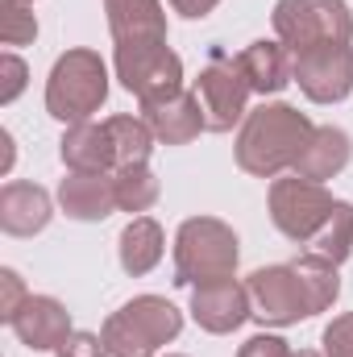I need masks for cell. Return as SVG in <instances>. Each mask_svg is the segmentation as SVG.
Masks as SVG:
<instances>
[{"instance_id": "1", "label": "cell", "mask_w": 353, "mask_h": 357, "mask_svg": "<svg viewBox=\"0 0 353 357\" xmlns=\"http://www.w3.org/2000/svg\"><path fill=\"white\" fill-rule=\"evenodd\" d=\"M117 79L137 104H158L183 91V59L167 46L163 0H104Z\"/></svg>"}, {"instance_id": "2", "label": "cell", "mask_w": 353, "mask_h": 357, "mask_svg": "<svg viewBox=\"0 0 353 357\" xmlns=\"http://www.w3.org/2000/svg\"><path fill=\"white\" fill-rule=\"evenodd\" d=\"M312 121L308 112H299L295 104L270 100L246 112L237 142H233V158L246 175L254 178H278L283 171H295V158L303 154L308 137H312Z\"/></svg>"}, {"instance_id": "3", "label": "cell", "mask_w": 353, "mask_h": 357, "mask_svg": "<svg viewBox=\"0 0 353 357\" xmlns=\"http://www.w3.org/2000/svg\"><path fill=\"white\" fill-rule=\"evenodd\" d=\"M241 241L220 216H187L175 233V287L237 278Z\"/></svg>"}, {"instance_id": "4", "label": "cell", "mask_w": 353, "mask_h": 357, "mask_svg": "<svg viewBox=\"0 0 353 357\" xmlns=\"http://www.w3.org/2000/svg\"><path fill=\"white\" fill-rule=\"evenodd\" d=\"M108 79H112L108 63L88 46L59 54L50 67V79H46V112L63 125H84L104 108Z\"/></svg>"}, {"instance_id": "5", "label": "cell", "mask_w": 353, "mask_h": 357, "mask_svg": "<svg viewBox=\"0 0 353 357\" xmlns=\"http://www.w3.org/2000/svg\"><path fill=\"white\" fill-rule=\"evenodd\" d=\"M179 333H183V312L163 295H137L121 303L100 328L112 357H154Z\"/></svg>"}, {"instance_id": "6", "label": "cell", "mask_w": 353, "mask_h": 357, "mask_svg": "<svg viewBox=\"0 0 353 357\" xmlns=\"http://www.w3.org/2000/svg\"><path fill=\"white\" fill-rule=\"evenodd\" d=\"M270 21L278 42L291 54L333 46V42H353V13L345 0H278Z\"/></svg>"}, {"instance_id": "7", "label": "cell", "mask_w": 353, "mask_h": 357, "mask_svg": "<svg viewBox=\"0 0 353 357\" xmlns=\"http://www.w3.org/2000/svg\"><path fill=\"white\" fill-rule=\"evenodd\" d=\"M333 204L337 199H333V191L324 183H308L299 175L270 178V220L295 245H312V237L324 229Z\"/></svg>"}, {"instance_id": "8", "label": "cell", "mask_w": 353, "mask_h": 357, "mask_svg": "<svg viewBox=\"0 0 353 357\" xmlns=\"http://www.w3.org/2000/svg\"><path fill=\"white\" fill-rule=\"evenodd\" d=\"M195 96H200L208 133H229L233 125H241L246 112H250L246 108L250 104V84L237 67V54L216 50L208 59V67L200 71V79H195Z\"/></svg>"}, {"instance_id": "9", "label": "cell", "mask_w": 353, "mask_h": 357, "mask_svg": "<svg viewBox=\"0 0 353 357\" xmlns=\"http://www.w3.org/2000/svg\"><path fill=\"white\" fill-rule=\"evenodd\" d=\"M246 291H250L254 320L266 324V328H291V324H299V320L312 316L303 282L291 270V262L287 266H258L246 278Z\"/></svg>"}, {"instance_id": "10", "label": "cell", "mask_w": 353, "mask_h": 357, "mask_svg": "<svg viewBox=\"0 0 353 357\" xmlns=\"http://www.w3.org/2000/svg\"><path fill=\"white\" fill-rule=\"evenodd\" d=\"M291 79L312 104H341L353 91V42L291 54Z\"/></svg>"}, {"instance_id": "11", "label": "cell", "mask_w": 353, "mask_h": 357, "mask_svg": "<svg viewBox=\"0 0 353 357\" xmlns=\"http://www.w3.org/2000/svg\"><path fill=\"white\" fill-rule=\"evenodd\" d=\"M191 320L212 333V337H229L237 333L254 312H250V291L246 282L237 278H220V282H204V287H191Z\"/></svg>"}, {"instance_id": "12", "label": "cell", "mask_w": 353, "mask_h": 357, "mask_svg": "<svg viewBox=\"0 0 353 357\" xmlns=\"http://www.w3.org/2000/svg\"><path fill=\"white\" fill-rule=\"evenodd\" d=\"M8 328H13V337H17L25 349H33V354H59V345L75 333L67 303H59L54 295H29V299L17 307V316L8 320Z\"/></svg>"}, {"instance_id": "13", "label": "cell", "mask_w": 353, "mask_h": 357, "mask_svg": "<svg viewBox=\"0 0 353 357\" xmlns=\"http://www.w3.org/2000/svg\"><path fill=\"white\" fill-rule=\"evenodd\" d=\"M59 208L80 225H100L121 212L112 171H67V178L59 183Z\"/></svg>"}, {"instance_id": "14", "label": "cell", "mask_w": 353, "mask_h": 357, "mask_svg": "<svg viewBox=\"0 0 353 357\" xmlns=\"http://www.w3.org/2000/svg\"><path fill=\"white\" fill-rule=\"evenodd\" d=\"M54 216V199L46 187L13 178L0 187V229L8 237H38Z\"/></svg>"}, {"instance_id": "15", "label": "cell", "mask_w": 353, "mask_h": 357, "mask_svg": "<svg viewBox=\"0 0 353 357\" xmlns=\"http://www.w3.org/2000/svg\"><path fill=\"white\" fill-rule=\"evenodd\" d=\"M142 116H146V125L154 129V137L163 146H187L200 133H208L195 88H183L175 96H167V100H158V104H142Z\"/></svg>"}, {"instance_id": "16", "label": "cell", "mask_w": 353, "mask_h": 357, "mask_svg": "<svg viewBox=\"0 0 353 357\" xmlns=\"http://www.w3.org/2000/svg\"><path fill=\"white\" fill-rule=\"evenodd\" d=\"M353 158V137L341 129V125H316L303 154L295 158V171L291 175L308 178V183H329L337 178Z\"/></svg>"}, {"instance_id": "17", "label": "cell", "mask_w": 353, "mask_h": 357, "mask_svg": "<svg viewBox=\"0 0 353 357\" xmlns=\"http://www.w3.org/2000/svg\"><path fill=\"white\" fill-rule=\"evenodd\" d=\"M237 67L246 75V84L254 96H278L291 79V50L278 38H258L237 54Z\"/></svg>"}, {"instance_id": "18", "label": "cell", "mask_w": 353, "mask_h": 357, "mask_svg": "<svg viewBox=\"0 0 353 357\" xmlns=\"http://www.w3.org/2000/svg\"><path fill=\"white\" fill-rule=\"evenodd\" d=\"M59 158L67 171H117V150L108 137V125L84 121V125H67L63 142H59Z\"/></svg>"}, {"instance_id": "19", "label": "cell", "mask_w": 353, "mask_h": 357, "mask_svg": "<svg viewBox=\"0 0 353 357\" xmlns=\"http://www.w3.org/2000/svg\"><path fill=\"white\" fill-rule=\"evenodd\" d=\"M163 254H167V233L154 216H133L117 237V258H121V270L129 278L150 274L163 262Z\"/></svg>"}, {"instance_id": "20", "label": "cell", "mask_w": 353, "mask_h": 357, "mask_svg": "<svg viewBox=\"0 0 353 357\" xmlns=\"http://www.w3.org/2000/svg\"><path fill=\"white\" fill-rule=\"evenodd\" d=\"M291 270L299 274V282H303V295H308V307H312V316H320V312H329L337 299H341V266L337 262H329V258H320V254H299Z\"/></svg>"}, {"instance_id": "21", "label": "cell", "mask_w": 353, "mask_h": 357, "mask_svg": "<svg viewBox=\"0 0 353 357\" xmlns=\"http://www.w3.org/2000/svg\"><path fill=\"white\" fill-rule=\"evenodd\" d=\"M108 137H112V150H117V167H133V162H150L154 154V129L146 125V116H108Z\"/></svg>"}, {"instance_id": "22", "label": "cell", "mask_w": 353, "mask_h": 357, "mask_svg": "<svg viewBox=\"0 0 353 357\" xmlns=\"http://www.w3.org/2000/svg\"><path fill=\"white\" fill-rule=\"evenodd\" d=\"M112 183H117V208L129 212V216H142L158 204V178L150 171V162H133V167H117L112 171Z\"/></svg>"}, {"instance_id": "23", "label": "cell", "mask_w": 353, "mask_h": 357, "mask_svg": "<svg viewBox=\"0 0 353 357\" xmlns=\"http://www.w3.org/2000/svg\"><path fill=\"white\" fill-rule=\"evenodd\" d=\"M312 254H320V258H329V262H337V266L353 254V204L350 199H337V204H333L324 229L312 237Z\"/></svg>"}, {"instance_id": "24", "label": "cell", "mask_w": 353, "mask_h": 357, "mask_svg": "<svg viewBox=\"0 0 353 357\" xmlns=\"http://www.w3.org/2000/svg\"><path fill=\"white\" fill-rule=\"evenodd\" d=\"M0 38H4V46H33V38H38L33 4L4 0V25H0Z\"/></svg>"}, {"instance_id": "25", "label": "cell", "mask_w": 353, "mask_h": 357, "mask_svg": "<svg viewBox=\"0 0 353 357\" xmlns=\"http://www.w3.org/2000/svg\"><path fill=\"white\" fill-rule=\"evenodd\" d=\"M29 84V67H25V59H17L13 50L8 54H0V104H13L21 91Z\"/></svg>"}, {"instance_id": "26", "label": "cell", "mask_w": 353, "mask_h": 357, "mask_svg": "<svg viewBox=\"0 0 353 357\" xmlns=\"http://www.w3.org/2000/svg\"><path fill=\"white\" fill-rule=\"evenodd\" d=\"M320 345H324V357H353V312L333 316V324L324 328Z\"/></svg>"}, {"instance_id": "27", "label": "cell", "mask_w": 353, "mask_h": 357, "mask_svg": "<svg viewBox=\"0 0 353 357\" xmlns=\"http://www.w3.org/2000/svg\"><path fill=\"white\" fill-rule=\"evenodd\" d=\"M29 299V291H25V282H21V274L17 270H0V320L8 324L13 316H17V307Z\"/></svg>"}, {"instance_id": "28", "label": "cell", "mask_w": 353, "mask_h": 357, "mask_svg": "<svg viewBox=\"0 0 353 357\" xmlns=\"http://www.w3.org/2000/svg\"><path fill=\"white\" fill-rule=\"evenodd\" d=\"M59 357H112V354H108V345H104L100 333H84V328H75V333L59 345Z\"/></svg>"}, {"instance_id": "29", "label": "cell", "mask_w": 353, "mask_h": 357, "mask_svg": "<svg viewBox=\"0 0 353 357\" xmlns=\"http://www.w3.org/2000/svg\"><path fill=\"white\" fill-rule=\"evenodd\" d=\"M237 357H291V345L283 337H274V333H258L237 349Z\"/></svg>"}, {"instance_id": "30", "label": "cell", "mask_w": 353, "mask_h": 357, "mask_svg": "<svg viewBox=\"0 0 353 357\" xmlns=\"http://www.w3.org/2000/svg\"><path fill=\"white\" fill-rule=\"evenodd\" d=\"M167 4L175 8L179 17H187V21H204V17H208L220 0H167Z\"/></svg>"}, {"instance_id": "31", "label": "cell", "mask_w": 353, "mask_h": 357, "mask_svg": "<svg viewBox=\"0 0 353 357\" xmlns=\"http://www.w3.org/2000/svg\"><path fill=\"white\" fill-rule=\"evenodd\" d=\"M13 158H17V150H13V133H8V129H0V175H8V171H13Z\"/></svg>"}, {"instance_id": "32", "label": "cell", "mask_w": 353, "mask_h": 357, "mask_svg": "<svg viewBox=\"0 0 353 357\" xmlns=\"http://www.w3.org/2000/svg\"><path fill=\"white\" fill-rule=\"evenodd\" d=\"M291 357H324V349H299V354H291Z\"/></svg>"}, {"instance_id": "33", "label": "cell", "mask_w": 353, "mask_h": 357, "mask_svg": "<svg viewBox=\"0 0 353 357\" xmlns=\"http://www.w3.org/2000/svg\"><path fill=\"white\" fill-rule=\"evenodd\" d=\"M167 357H183V354H167Z\"/></svg>"}, {"instance_id": "34", "label": "cell", "mask_w": 353, "mask_h": 357, "mask_svg": "<svg viewBox=\"0 0 353 357\" xmlns=\"http://www.w3.org/2000/svg\"><path fill=\"white\" fill-rule=\"evenodd\" d=\"M21 4H33V0H21Z\"/></svg>"}]
</instances>
